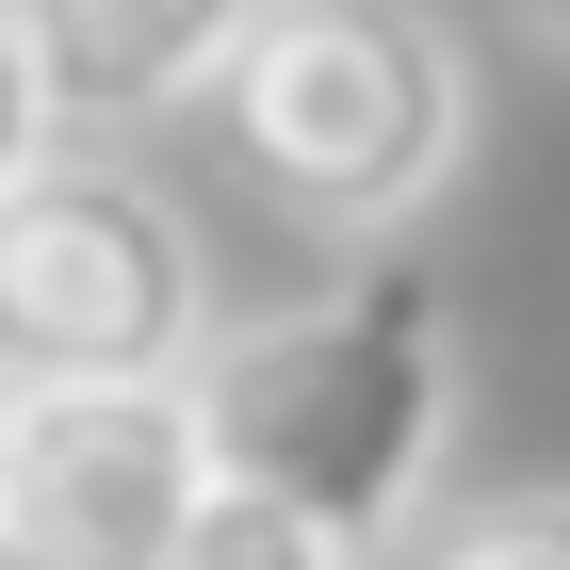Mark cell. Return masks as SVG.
I'll list each match as a JSON object with an SVG mask.
<instances>
[{"mask_svg": "<svg viewBox=\"0 0 570 570\" xmlns=\"http://www.w3.org/2000/svg\"><path fill=\"white\" fill-rule=\"evenodd\" d=\"M196 424H213L228 489H277L343 554H392L440 505V456H456V309H440V277L375 262V277H326L309 309L213 326Z\"/></svg>", "mask_w": 570, "mask_h": 570, "instance_id": "obj_1", "label": "cell"}, {"mask_svg": "<svg viewBox=\"0 0 570 570\" xmlns=\"http://www.w3.org/2000/svg\"><path fill=\"white\" fill-rule=\"evenodd\" d=\"M213 115L277 179V213L343 228V245H392L473 164V49H456L440 0H262Z\"/></svg>", "mask_w": 570, "mask_h": 570, "instance_id": "obj_2", "label": "cell"}, {"mask_svg": "<svg viewBox=\"0 0 570 570\" xmlns=\"http://www.w3.org/2000/svg\"><path fill=\"white\" fill-rule=\"evenodd\" d=\"M213 358V245L164 179L66 147L0 196V392L66 375H196Z\"/></svg>", "mask_w": 570, "mask_h": 570, "instance_id": "obj_3", "label": "cell"}, {"mask_svg": "<svg viewBox=\"0 0 570 570\" xmlns=\"http://www.w3.org/2000/svg\"><path fill=\"white\" fill-rule=\"evenodd\" d=\"M213 424H196V375H66V392H17V473H0V522L33 538L49 570H164L213 505Z\"/></svg>", "mask_w": 570, "mask_h": 570, "instance_id": "obj_4", "label": "cell"}, {"mask_svg": "<svg viewBox=\"0 0 570 570\" xmlns=\"http://www.w3.org/2000/svg\"><path fill=\"white\" fill-rule=\"evenodd\" d=\"M49 49L66 131H164L196 98H228V49L262 33V0H17Z\"/></svg>", "mask_w": 570, "mask_h": 570, "instance_id": "obj_5", "label": "cell"}, {"mask_svg": "<svg viewBox=\"0 0 570 570\" xmlns=\"http://www.w3.org/2000/svg\"><path fill=\"white\" fill-rule=\"evenodd\" d=\"M164 570H375V554H343V538L309 522V505H277V489H213Z\"/></svg>", "mask_w": 570, "mask_h": 570, "instance_id": "obj_6", "label": "cell"}, {"mask_svg": "<svg viewBox=\"0 0 570 570\" xmlns=\"http://www.w3.org/2000/svg\"><path fill=\"white\" fill-rule=\"evenodd\" d=\"M424 570H570V473H538V489H489V505L424 522Z\"/></svg>", "mask_w": 570, "mask_h": 570, "instance_id": "obj_7", "label": "cell"}, {"mask_svg": "<svg viewBox=\"0 0 570 570\" xmlns=\"http://www.w3.org/2000/svg\"><path fill=\"white\" fill-rule=\"evenodd\" d=\"M66 98H49V49H33V17H17V0H0V196H17V179H49L66 164Z\"/></svg>", "mask_w": 570, "mask_h": 570, "instance_id": "obj_8", "label": "cell"}, {"mask_svg": "<svg viewBox=\"0 0 570 570\" xmlns=\"http://www.w3.org/2000/svg\"><path fill=\"white\" fill-rule=\"evenodd\" d=\"M505 17H522V33H538V49H570V0H505Z\"/></svg>", "mask_w": 570, "mask_h": 570, "instance_id": "obj_9", "label": "cell"}, {"mask_svg": "<svg viewBox=\"0 0 570 570\" xmlns=\"http://www.w3.org/2000/svg\"><path fill=\"white\" fill-rule=\"evenodd\" d=\"M0 570H49V554H33V538H17V522H0Z\"/></svg>", "mask_w": 570, "mask_h": 570, "instance_id": "obj_10", "label": "cell"}, {"mask_svg": "<svg viewBox=\"0 0 570 570\" xmlns=\"http://www.w3.org/2000/svg\"><path fill=\"white\" fill-rule=\"evenodd\" d=\"M0 473H17V392H0Z\"/></svg>", "mask_w": 570, "mask_h": 570, "instance_id": "obj_11", "label": "cell"}]
</instances>
